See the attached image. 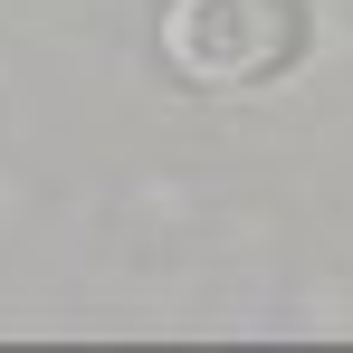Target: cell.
<instances>
[{
    "label": "cell",
    "instance_id": "1",
    "mask_svg": "<svg viewBox=\"0 0 353 353\" xmlns=\"http://www.w3.org/2000/svg\"><path fill=\"white\" fill-rule=\"evenodd\" d=\"M287 48H296L287 0H172L163 10V58L201 86H239V77L277 67Z\"/></svg>",
    "mask_w": 353,
    "mask_h": 353
}]
</instances>
